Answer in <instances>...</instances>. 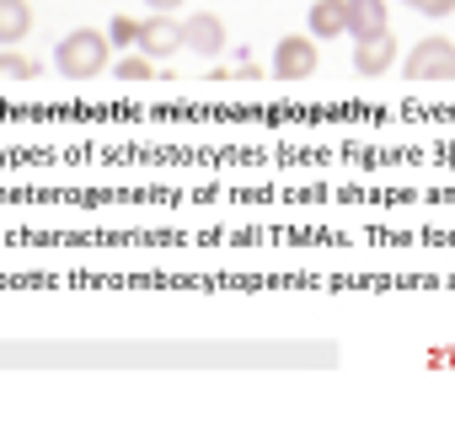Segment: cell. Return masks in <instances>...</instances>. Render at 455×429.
<instances>
[{
	"label": "cell",
	"mask_w": 455,
	"mask_h": 429,
	"mask_svg": "<svg viewBox=\"0 0 455 429\" xmlns=\"http://www.w3.org/2000/svg\"><path fill=\"white\" fill-rule=\"evenodd\" d=\"M33 33V6L28 0H0V49H12Z\"/></svg>",
	"instance_id": "obj_9"
},
{
	"label": "cell",
	"mask_w": 455,
	"mask_h": 429,
	"mask_svg": "<svg viewBox=\"0 0 455 429\" xmlns=\"http://www.w3.org/2000/svg\"><path fill=\"white\" fill-rule=\"evenodd\" d=\"M188 0H150V12H182Z\"/></svg>",
	"instance_id": "obj_14"
},
{
	"label": "cell",
	"mask_w": 455,
	"mask_h": 429,
	"mask_svg": "<svg viewBox=\"0 0 455 429\" xmlns=\"http://www.w3.org/2000/svg\"><path fill=\"white\" fill-rule=\"evenodd\" d=\"M316 65H322V54H316V38L311 33H284L274 44V76L279 81H311Z\"/></svg>",
	"instance_id": "obj_3"
},
{
	"label": "cell",
	"mask_w": 455,
	"mask_h": 429,
	"mask_svg": "<svg viewBox=\"0 0 455 429\" xmlns=\"http://www.w3.org/2000/svg\"><path fill=\"white\" fill-rule=\"evenodd\" d=\"M182 49L214 60V54L225 49V22H220L214 12H193V17H182Z\"/></svg>",
	"instance_id": "obj_6"
},
{
	"label": "cell",
	"mask_w": 455,
	"mask_h": 429,
	"mask_svg": "<svg viewBox=\"0 0 455 429\" xmlns=\"http://www.w3.org/2000/svg\"><path fill=\"white\" fill-rule=\"evenodd\" d=\"M113 60V38L102 28H70L60 44H54V70L65 81H97Z\"/></svg>",
	"instance_id": "obj_1"
},
{
	"label": "cell",
	"mask_w": 455,
	"mask_h": 429,
	"mask_svg": "<svg viewBox=\"0 0 455 429\" xmlns=\"http://www.w3.org/2000/svg\"><path fill=\"white\" fill-rule=\"evenodd\" d=\"M38 76V60L17 54V49H0V81H33Z\"/></svg>",
	"instance_id": "obj_11"
},
{
	"label": "cell",
	"mask_w": 455,
	"mask_h": 429,
	"mask_svg": "<svg viewBox=\"0 0 455 429\" xmlns=\"http://www.w3.org/2000/svg\"><path fill=\"white\" fill-rule=\"evenodd\" d=\"M108 38H113V49H134V44H140V22H134V17H113Z\"/></svg>",
	"instance_id": "obj_12"
},
{
	"label": "cell",
	"mask_w": 455,
	"mask_h": 429,
	"mask_svg": "<svg viewBox=\"0 0 455 429\" xmlns=\"http://www.w3.org/2000/svg\"><path fill=\"white\" fill-rule=\"evenodd\" d=\"M113 76L118 81H156V60L140 49V54H124V60H113Z\"/></svg>",
	"instance_id": "obj_10"
},
{
	"label": "cell",
	"mask_w": 455,
	"mask_h": 429,
	"mask_svg": "<svg viewBox=\"0 0 455 429\" xmlns=\"http://www.w3.org/2000/svg\"><path fill=\"white\" fill-rule=\"evenodd\" d=\"M402 76L407 81H418V86H450L455 81V44L450 38H418L412 44V54L402 60Z\"/></svg>",
	"instance_id": "obj_2"
},
{
	"label": "cell",
	"mask_w": 455,
	"mask_h": 429,
	"mask_svg": "<svg viewBox=\"0 0 455 429\" xmlns=\"http://www.w3.org/2000/svg\"><path fill=\"white\" fill-rule=\"evenodd\" d=\"M306 33L316 44H332L348 33V0H311V17H306Z\"/></svg>",
	"instance_id": "obj_7"
},
{
	"label": "cell",
	"mask_w": 455,
	"mask_h": 429,
	"mask_svg": "<svg viewBox=\"0 0 455 429\" xmlns=\"http://www.w3.org/2000/svg\"><path fill=\"white\" fill-rule=\"evenodd\" d=\"M402 6H412V0H402Z\"/></svg>",
	"instance_id": "obj_15"
},
{
	"label": "cell",
	"mask_w": 455,
	"mask_h": 429,
	"mask_svg": "<svg viewBox=\"0 0 455 429\" xmlns=\"http://www.w3.org/2000/svg\"><path fill=\"white\" fill-rule=\"evenodd\" d=\"M391 28V0H348V38H370Z\"/></svg>",
	"instance_id": "obj_8"
},
{
	"label": "cell",
	"mask_w": 455,
	"mask_h": 429,
	"mask_svg": "<svg viewBox=\"0 0 455 429\" xmlns=\"http://www.w3.org/2000/svg\"><path fill=\"white\" fill-rule=\"evenodd\" d=\"M391 65H396V38H391V28H386V33H370V38H354V70H359L364 81L386 76Z\"/></svg>",
	"instance_id": "obj_5"
},
{
	"label": "cell",
	"mask_w": 455,
	"mask_h": 429,
	"mask_svg": "<svg viewBox=\"0 0 455 429\" xmlns=\"http://www.w3.org/2000/svg\"><path fill=\"white\" fill-rule=\"evenodd\" d=\"M412 12H423V17H450L455 0H412Z\"/></svg>",
	"instance_id": "obj_13"
},
{
	"label": "cell",
	"mask_w": 455,
	"mask_h": 429,
	"mask_svg": "<svg viewBox=\"0 0 455 429\" xmlns=\"http://www.w3.org/2000/svg\"><path fill=\"white\" fill-rule=\"evenodd\" d=\"M134 49H145L150 60H172L177 49H182V22L172 17V12H156L150 22H140V44Z\"/></svg>",
	"instance_id": "obj_4"
}]
</instances>
